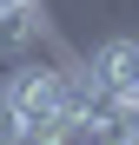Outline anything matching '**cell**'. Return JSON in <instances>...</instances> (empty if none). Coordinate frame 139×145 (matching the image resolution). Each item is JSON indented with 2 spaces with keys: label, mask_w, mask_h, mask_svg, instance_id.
<instances>
[{
  "label": "cell",
  "mask_w": 139,
  "mask_h": 145,
  "mask_svg": "<svg viewBox=\"0 0 139 145\" xmlns=\"http://www.w3.org/2000/svg\"><path fill=\"white\" fill-rule=\"evenodd\" d=\"M0 99L13 106V119L27 125V119H46V112H66V53H27L7 66V79H0Z\"/></svg>",
  "instance_id": "cell-1"
},
{
  "label": "cell",
  "mask_w": 139,
  "mask_h": 145,
  "mask_svg": "<svg viewBox=\"0 0 139 145\" xmlns=\"http://www.w3.org/2000/svg\"><path fill=\"white\" fill-rule=\"evenodd\" d=\"M93 79L106 86V99H119V106H139V40H132V33L106 40L99 53H93Z\"/></svg>",
  "instance_id": "cell-3"
},
{
  "label": "cell",
  "mask_w": 139,
  "mask_h": 145,
  "mask_svg": "<svg viewBox=\"0 0 139 145\" xmlns=\"http://www.w3.org/2000/svg\"><path fill=\"white\" fill-rule=\"evenodd\" d=\"M0 145H20V119H13L7 99H0Z\"/></svg>",
  "instance_id": "cell-4"
},
{
  "label": "cell",
  "mask_w": 139,
  "mask_h": 145,
  "mask_svg": "<svg viewBox=\"0 0 139 145\" xmlns=\"http://www.w3.org/2000/svg\"><path fill=\"white\" fill-rule=\"evenodd\" d=\"M40 46H53V27H46V7L40 0H7L0 7V59H27Z\"/></svg>",
  "instance_id": "cell-2"
}]
</instances>
